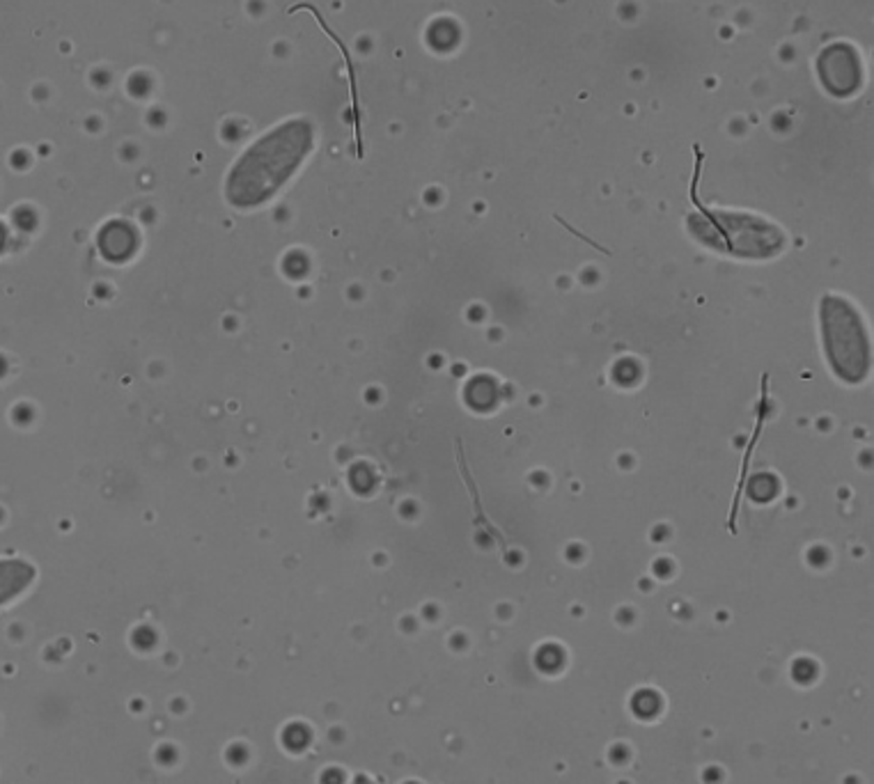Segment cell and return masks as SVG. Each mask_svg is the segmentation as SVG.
<instances>
[{"instance_id":"5b68a950","label":"cell","mask_w":874,"mask_h":784,"mask_svg":"<svg viewBox=\"0 0 874 784\" xmlns=\"http://www.w3.org/2000/svg\"><path fill=\"white\" fill-rule=\"evenodd\" d=\"M246 10L253 19H262L267 14V0H248Z\"/></svg>"},{"instance_id":"8992f818","label":"cell","mask_w":874,"mask_h":784,"mask_svg":"<svg viewBox=\"0 0 874 784\" xmlns=\"http://www.w3.org/2000/svg\"><path fill=\"white\" fill-rule=\"evenodd\" d=\"M287 53H290V44H284V42L274 44V55H278V58H284Z\"/></svg>"},{"instance_id":"52a82bcc","label":"cell","mask_w":874,"mask_h":784,"mask_svg":"<svg viewBox=\"0 0 874 784\" xmlns=\"http://www.w3.org/2000/svg\"><path fill=\"white\" fill-rule=\"evenodd\" d=\"M5 243H7V232H5V227L0 225V250L5 248Z\"/></svg>"},{"instance_id":"6da1fadb","label":"cell","mask_w":874,"mask_h":784,"mask_svg":"<svg viewBox=\"0 0 874 784\" xmlns=\"http://www.w3.org/2000/svg\"><path fill=\"white\" fill-rule=\"evenodd\" d=\"M30 580V569L21 562L0 564V601L10 599L16 590Z\"/></svg>"},{"instance_id":"7a4b0ae2","label":"cell","mask_w":874,"mask_h":784,"mask_svg":"<svg viewBox=\"0 0 874 784\" xmlns=\"http://www.w3.org/2000/svg\"><path fill=\"white\" fill-rule=\"evenodd\" d=\"M154 90H157V80H154V74L148 72V69H136V72H132L124 79V92L136 101L149 99L154 95Z\"/></svg>"},{"instance_id":"277c9868","label":"cell","mask_w":874,"mask_h":784,"mask_svg":"<svg viewBox=\"0 0 874 784\" xmlns=\"http://www.w3.org/2000/svg\"><path fill=\"white\" fill-rule=\"evenodd\" d=\"M145 120H148L154 129H161L165 122H168V113H165L164 105H152V108L145 113Z\"/></svg>"},{"instance_id":"3957f363","label":"cell","mask_w":874,"mask_h":784,"mask_svg":"<svg viewBox=\"0 0 874 784\" xmlns=\"http://www.w3.org/2000/svg\"><path fill=\"white\" fill-rule=\"evenodd\" d=\"M88 83L92 85V90L108 92L113 88V83H115V72L108 64H95L88 72Z\"/></svg>"},{"instance_id":"ba28073f","label":"cell","mask_w":874,"mask_h":784,"mask_svg":"<svg viewBox=\"0 0 874 784\" xmlns=\"http://www.w3.org/2000/svg\"><path fill=\"white\" fill-rule=\"evenodd\" d=\"M88 124H92L90 129H95V131H97V129H99L101 122H99V117H90V120H88Z\"/></svg>"}]
</instances>
